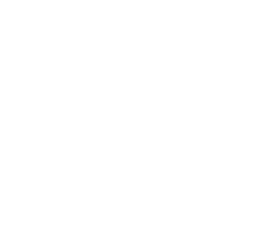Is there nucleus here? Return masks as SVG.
I'll list each match as a JSON object with an SVG mask.
<instances>
[]
</instances>
